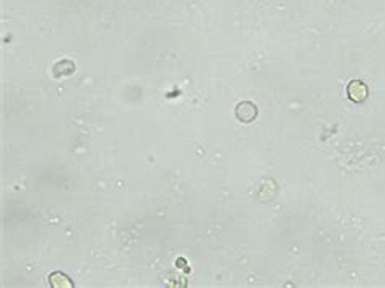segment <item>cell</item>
<instances>
[{"label":"cell","mask_w":385,"mask_h":288,"mask_svg":"<svg viewBox=\"0 0 385 288\" xmlns=\"http://www.w3.org/2000/svg\"><path fill=\"white\" fill-rule=\"evenodd\" d=\"M348 95H350L351 100H354V101L364 100V98L368 96V88H366V85H364L362 82H358V80L351 82V85L348 87Z\"/></svg>","instance_id":"cell-1"},{"label":"cell","mask_w":385,"mask_h":288,"mask_svg":"<svg viewBox=\"0 0 385 288\" xmlns=\"http://www.w3.org/2000/svg\"><path fill=\"white\" fill-rule=\"evenodd\" d=\"M236 113H238L240 121L250 122L254 117L257 116V109H256V106H254L252 103H240L239 106H238V109H236Z\"/></svg>","instance_id":"cell-2"}]
</instances>
